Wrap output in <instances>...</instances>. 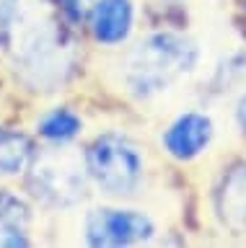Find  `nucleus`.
Segmentation results:
<instances>
[{"mask_svg": "<svg viewBox=\"0 0 246 248\" xmlns=\"http://www.w3.org/2000/svg\"><path fill=\"white\" fill-rule=\"evenodd\" d=\"M5 5L8 0H0V42L5 39Z\"/></svg>", "mask_w": 246, "mask_h": 248, "instance_id": "ddd939ff", "label": "nucleus"}, {"mask_svg": "<svg viewBox=\"0 0 246 248\" xmlns=\"http://www.w3.org/2000/svg\"><path fill=\"white\" fill-rule=\"evenodd\" d=\"M5 42L18 78L34 91L60 88L73 70V42L49 0H8Z\"/></svg>", "mask_w": 246, "mask_h": 248, "instance_id": "f257e3e1", "label": "nucleus"}, {"mask_svg": "<svg viewBox=\"0 0 246 248\" xmlns=\"http://www.w3.org/2000/svg\"><path fill=\"white\" fill-rule=\"evenodd\" d=\"M60 3V11L65 13L67 21L78 23L86 18V13L91 11V0H57Z\"/></svg>", "mask_w": 246, "mask_h": 248, "instance_id": "f8f14e48", "label": "nucleus"}, {"mask_svg": "<svg viewBox=\"0 0 246 248\" xmlns=\"http://www.w3.org/2000/svg\"><path fill=\"white\" fill-rule=\"evenodd\" d=\"M88 176L109 197H127L143 178V155L125 135H101L86 153Z\"/></svg>", "mask_w": 246, "mask_h": 248, "instance_id": "20e7f679", "label": "nucleus"}, {"mask_svg": "<svg viewBox=\"0 0 246 248\" xmlns=\"http://www.w3.org/2000/svg\"><path fill=\"white\" fill-rule=\"evenodd\" d=\"M135 23V8L130 0H98L91 8V34L101 44H122Z\"/></svg>", "mask_w": 246, "mask_h": 248, "instance_id": "0eeeda50", "label": "nucleus"}, {"mask_svg": "<svg viewBox=\"0 0 246 248\" xmlns=\"http://www.w3.org/2000/svg\"><path fill=\"white\" fill-rule=\"evenodd\" d=\"M29 228H32V207L24 197L8 189H0V248L29 246Z\"/></svg>", "mask_w": 246, "mask_h": 248, "instance_id": "1a4fd4ad", "label": "nucleus"}, {"mask_svg": "<svg viewBox=\"0 0 246 248\" xmlns=\"http://www.w3.org/2000/svg\"><path fill=\"white\" fill-rule=\"evenodd\" d=\"M213 140V119L199 111H187L164 132V147L176 160H195Z\"/></svg>", "mask_w": 246, "mask_h": 248, "instance_id": "423d86ee", "label": "nucleus"}, {"mask_svg": "<svg viewBox=\"0 0 246 248\" xmlns=\"http://www.w3.org/2000/svg\"><path fill=\"white\" fill-rule=\"evenodd\" d=\"M34 145L21 132L0 127V176H18L32 166Z\"/></svg>", "mask_w": 246, "mask_h": 248, "instance_id": "9d476101", "label": "nucleus"}, {"mask_svg": "<svg viewBox=\"0 0 246 248\" xmlns=\"http://www.w3.org/2000/svg\"><path fill=\"white\" fill-rule=\"evenodd\" d=\"M199 49L176 31H156L145 36L125 62V83L135 98H153L174 88L195 70Z\"/></svg>", "mask_w": 246, "mask_h": 248, "instance_id": "f03ea898", "label": "nucleus"}, {"mask_svg": "<svg viewBox=\"0 0 246 248\" xmlns=\"http://www.w3.org/2000/svg\"><path fill=\"white\" fill-rule=\"evenodd\" d=\"M29 186L34 197L49 207H75L88 189V166L73 150H47L32 160Z\"/></svg>", "mask_w": 246, "mask_h": 248, "instance_id": "7ed1b4c3", "label": "nucleus"}, {"mask_svg": "<svg viewBox=\"0 0 246 248\" xmlns=\"http://www.w3.org/2000/svg\"><path fill=\"white\" fill-rule=\"evenodd\" d=\"M236 114H238V122H241V127L246 129V96L238 101V111H236Z\"/></svg>", "mask_w": 246, "mask_h": 248, "instance_id": "4468645a", "label": "nucleus"}, {"mask_svg": "<svg viewBox=\"0 0 246 248\" xmlns=\"http://www.w3.org/2000/svg\"><path fill=\"white\" fill-rule=\"evenodd\" d=\"M218 217L233 235H246V163L230 168L215 197Z\"/></svg>", "mask_w": 246, "mask_h": 248, "instance_id": "6e6552de", "label": "nucleus"}, {"mask_svg": "<svg viewBox=\"0 0 246 248\" xmlns=\"http://www.w3.org/2000/svg\"><path fill=\"white\" fill-rule=\"evenodd\" d=\"M36 129H39V135L44 140H49V142L65 145V142H70V140H75L81 135L83 122L75 111H70V108H55V111L42 116L39 124H36Z\"/></svg>", "mask_w": 246, "mask_h": 248, "instance_id": "9b49d317", "label": "nucleus"}, {"mask_svg": "<svg viewBox=\"0 0 246 248\" xmlns=\"http://www.w3.org/2000/svg\"><path fill=\"white\" fill-rule=\"evenodd\" d=\"M156 235V225L137 209H94L86 217V240L98 248L140 246Z\"/></svg>", "mask_w": 246, "mask_h": 248, "instance_id": "39448f33", "label": "nucleus"}]
</instances>
